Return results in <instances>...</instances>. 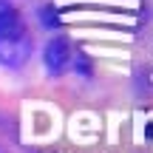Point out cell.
Segmentation results:
<instances>
[{"label":"cell","instance_id":"6da1fadb","mask_svg":"<svg viewBox=\"0 0 153 153\" xmlns=\"http://www.w3.org/2000/svg\"><path fill=\"white\" fill-rule=\"evenodd\" d=\"M31 31L11 0H0V65L20 68L31 57Z\"/></svg>","mask_w":153,"mask_h":153},{"label":"cell","instance_id":"7a4b0ae2","mask_svg":"<svg viewBox=\"0 0 153 153\" xmlns=\"http://www.w3.org/2000/svg\"><path fill=\"white\" fill-rule=\"evenodd\" d=\"M43 62H45V71L51 76H60L76 62V51H74V45L68 43L65 37H51L48 43H45Z\"/></svg>","mask_w":153,"mask_h":153},{"label":"cell","instance_id":"3957f363","mask_svg":"<svg viewBox=\"0 0 153 153\" xmlns=\"http://www.w3.org/2000/svg\"><path fill=\"white\" fill-rule=\"evenodd\" d=\"M43 20L48 23V26H60V20H57V14H51L48 9H43Z\"/></svg>","mask_w":153,"mask_h":153},{"label":"cell","instance_id":"277c9868","mask_svg":"<svg viewBox=\"0 0 153 153\" xmlns=\"http://www.w3.org/2000/svg\"><path fill=\"white\" fill-rule=\"evenodd\" d=\"M0 153H3V148H0Z\"/></svg>","mask_w":153,"mask_h":153}]
</instances>
